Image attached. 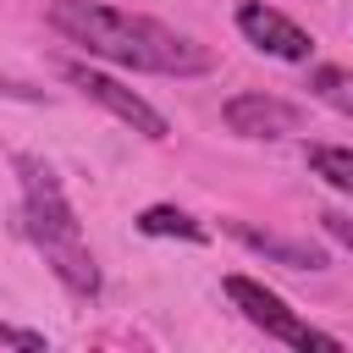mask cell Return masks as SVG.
<instances>
[{"mask_svg": "<svg viewBox=\"0 0 353 353\" xmlns=\"http://www.w3.org/2000/svg\"><path fill=\"white\" fill-rule=\"evenodd\" d=\"M50 28L66 33L72 44H83L99 61L132 66V72H160V77H199L210 72V50L154 17L138 11H116L99 0H55L50 6Z\"/></svg>", "mask_w": 353, "mask_h": 353, "instance_id": "cell-1", "label": "cell"}, {"mask_svg": "<svg viewBox=\"0 0 353 353\" xmlns=\"http://www.w3.org/2000/svg\"><path fill=\"white\" fill-rule=\"evenodd\" d=\"M17 176H22V221H28V237L44 248V259H50V270L66 281V292L94 298V292H99V265H94V254L83 248L77 215H72L55 171H50L39 154H17Z\"/></svg>", "mask_w": 353, "mask_h": 353, "instance_id": "cell-2", "label": "cell"}, {"mask_svg": "<svg viewBox=\"0 0 353 353\" xmlns=\"http://www.w3.org/2000/svg\"><path fill=\"white\" fill-rule=\"evenodd\" d=\"M226 298L243 309V320L248 325H259L270 342H287V347H325V353H336L342 347V336H331V331H320V325H309L303 314H292L270 287H259L254 276H226Z\"/></svg>", "mask_w": 353, "mask_h": 353, "instance_id": "cell-3", "label": "cell"}, {"mask_svg": "<svg viewBox=\"0 0 353 353\" xmlns=\"http://www.w3.org/2000/svg\"><path fill=\"white\" fill-rule=\"evenodd\" d=\"M66 83H72L83 99L105 105V110H110L116 121H127L132 132H143L149 143H160V138L171 132V121H165V116H160V110H154L143 94H132L127 83H116V77H110V72H99V66H83V61H72V66H66Z\"/></svg>", "mask_w": 353, "mask_h": 353, "instance_id": "cell-4", "label": "cell"}, {"mask_svg": "<svg viewBox=\"0 0 353 353\" xmlns=\"http://www.w3.org/2000/svg\"><path fill=\"white\" fill-rule=\"evenodd\" d=\"M221 121L237 132V138H287V132H303V105L281 99V94H232L221 105Z\"/></svg>", "mask_w": 353, "mask_h": 353, "instance_id": "cell-5", "label": "cell"}, {"mask_svg": "<svg viewBox=\"0 0 353 353\" xmlns=\"http://www.w3.org/2000/svg\"><path fill=\"white\" fill-rule=\"evenodd\" d=\"M237 33H243L254 50L276 55V61H309V55H314V39H309L292 17H281L276 6H265V0L237 6Z\"/></svg>", "mask_w": 353, "mask_h": 353, "instance_id": "cell-6", "label": "cell"}, {"mask_svg": "<svg viewBox=\"0 0 353 353\" xmlns=\"http://www.w3.org/2000/svg\"><path fill=\"white\" fill-rule=\"evenodd\" d=\"M226 232H232L243 248H254V254H265V259H276V265H287V270H325V265H331V259H325V248L298 243V237L259 232V226H248V221H226Z\"/></svg>", "mask_w": 353, "mask_h": 353, "instance_id": "cell-7", "label": "cell"}, {"mask_svg": "<svg viewBox=\"0 0 353 353\" xmlns=\"http://www.w3.org/2000/svg\"><path fill=\"white\" fill-rule=\"evenodd\" d=\"M138 232L143 237H182V243H204L210 232L188 215V210H176V204H149L143 215H138Z\"/></svg>", "mask_w": 353, "mask_h": 353, "instance_id": "cell-8", "label": "cell"}, {"mask_svg": "<svg viewBox=\"0 0 353 353\" xmlns=\"http://www.w3.org/2000/svg\"><path fill=\"white\" fill-rule=\"evenodd\" d=\"M309 171H314L320 182H331L336 193H353V149H342V143H314V149H309Z\"/></svg>", "mask_w": 353, "mask_h": 353, "instance_id": "cell-9", "label": "cell"}, {"mask_svg": "<svg viewBox=\"0 0 353 353\" xmlns=\"http://www.w3.org/2000/svg\"><path fill=\"white\" fill-rule=\"evenodd\" d=\"M309 94L342 116H353V72L347 66H314L309 72Z\"/></svg>", "mask_w": 353, "mask_h": 353, "instance_id": "cell-10", "label": "cell"}, {"mask_svg": "<svg viewBox=\"0 0 353 353\" xmlns=\"http://www.w3.org/2000/svg\"><path fill=\"white\" fill-rule=\"evenodd\" d=\"M0 342H6V347H33V353H44V331H22V325H0Z\"/></svg>", "mask_w": 353, "mask_h": 353, "instance_id": "cell-11", "label": "cell"}, {"mask_svg": "<svg viewBox=\"0 0 353 353\" xmlns=\"http://www.w3.org/2000/svg\"><path fill=\"white\" fill-rule=\"evenodd\" d=\"M320 226H325V232H331V237H336L342 248H353V221H347V215H336V210H325V215H320Z\"/></svg>", "mask_w": 353, "mask_h": 353, "instance_id": "cell-12", "label": "cell"}]
</instances>
